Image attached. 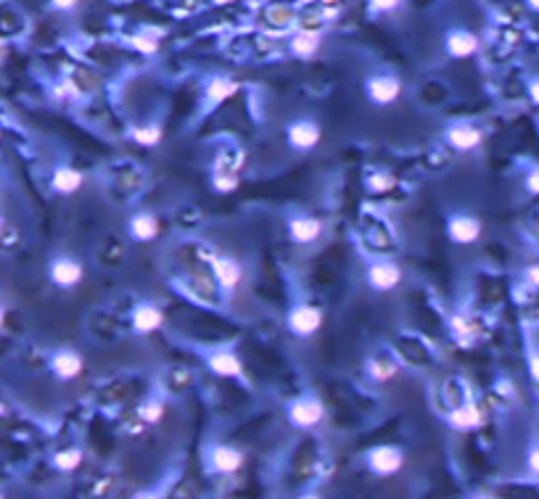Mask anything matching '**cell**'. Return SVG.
Segmentation results:
<instances>
[{
	"label": "cell",
	"instance_id": "5bb4252c",
	"mask_svg": "<svg viewBox=\"0 0 539 499\" xmlns=\"http://www.w3.org/2000/svg\"><path fill=\"white\" fill-rule=\"evenodd\" d=\"M444 141H447V145L455 148V151L468 153L481 145V130H479L476 124H471V122H455V124H450L447 132H444Z\"/></svg>",
	"mask_w": 539,
	"mask_h": 499
},
{
	"label": "cell",
	"instance_id": "4316f807",
	"mask_svg": "<svg viewBox=\"0 0 539 499\" xmlns=\"http://www.w3.org/2000/svg\"><path fill=\"white\" fill-rule=\"evenodd\" d=\"M138 415H141V420L143 423H159L162 420V415H164V402H159V399H148L138 407Z\"/></svg>",
	"mask_w": 539,
	"mask_h": 499
},
{
	"label": "cell",
	"instance_id": "ba28073f",
	"mask_svg": "<svg viewBox=\"0 0 539 499\" xmlns=\"http://www.w3.org/2000/svg\"><path fill=\"white\" fill-rule=\"evenodd\" d=\"M48 368H51L56 380L69 383V380L82 375V370H85V354L72 346H61V349H56V351H51Z\"/></svg>",
	"mask_w": 539,
	"mask_h": 499
},
{
	"label": "cell",
	"instance_id": "cb8c5ba5",
	"mask_svg": "<svg viewBox=\"0 0 539 499\" xmlns=\"http://www.w3.org/2000/svg\"><path fill=\"white\" fill-rule=\"evenodd\" d=\"M130 45L135 48V51H141L143 56H156V53H159V37H154L151 32L132 34Z\"/></svg>",
	"mask_w": 539,
	"mask_h": 499
},
{
	"label": "cell",
	"instance_id": "d590c367",
	"mask_svg": "<svg viewBox=\"0 0 539 499\" xmlns=\"http://www.w3.org/2000/svg\"><path fill=\"white\" fill-rule=\"evenodd\" d=\"M6 325V309H3V304H0V328Z\"/></svg>",
	"mask_w": 539,
	"mask_h": 499
},
{
	"label": "cell",
	"instance_id": "d6a6232c",
	"mask_svg": "<svg viewBox=\"0 0 539 499\" xmlns=\"http://www.w3.org/2000/svg\"><path fill=\"white\" fill-rule=\"evenodd\" d=\"M528 93H531V98H534V101L539 103V79H534V82H531V87H528Z\"/></svg>",
	"mask_w": 539,
	"mask_h": 499
},
{
	"label": "cell",
	"instance_id": "30bf717a",
	"mask_svg": "<svg viewBox=\"0 0 539 499\" xmlns=\"http://www.w3.org/2000/svg\"><path fill=\"white\" fill-rule=\"evenodd\" d=\"M207 462L220 476H235L246 462V452L230 444H212L207 449Z\"/></svg>",
	"mask_w": 539,
	"mask_h": 499
},
{
	"label": "cell",
	"instance_id": "2e32d148",
	"mask_svg": "<svg viewBox=\"0 0 539 499\" xmlns=\"http://www.w3.org/2000/svg\"><path fill=\"white\" fill-rule=\"evenodd\" d=\"M127 233L135 243H151V240L159 238L162 233V222L156 217L154 212H138L132 214L130 222H127Z\"/></svg>",
	"mask_w": 539,
	"mask_h": 499
},
{
	"label": "cell",
	"instance_id": "74e56055",
	"mask_svg": "<svg viewBox=\"0 0 539 499\" xmlns=\"http://www.w3.org/2000/svg\"><path fill=\"white\" fill-rule=\"evenodd\" d=\"M528 3H531V8H537L539 11V0H528Z\"/></svg>",
	"mask_w": 539,
	"mask_h": 499
},
{
	"label": "cell",
	"instance_id": "836d02e7",
	"mask_svg": "<svg viewBox=\"0 0 539 499\" xmlns=\"http://www.w3.org/2000/svg\"><path fill=\"white\" fill-rule=\"evenodd\" d=\"M297 499H320V494H315V491H304V494H299Z\"/></svg>",
	"mask_w": 539,
	"mask_h": 499
},
{
	"label": "cell",
	"instance_id": "5b68a950",
	"mask_svg": "<svg viewBox=\"0 0 539 499\" xmlns=\"http://www.w3.org/2000/svg\"><path fill=\"white\" fill-rule=\"evenodd\" d=\"M365 280H368V288L375 293H391L394 288L402 285L405 280V272L402 267L391 259H375L368 264L365 270Z\"/></svg>",
	"mask_w": 539,
	"mask_h": 499
},
{
	"label": "cell",
	"instance_id": "d6986e66",
	"mask_svg": "<svg viewBox=\"0 0 539 499\" xmlns=\"http://www.w3.org/2000/svg\"><path fill=\"white\" fill-rule=\"evenodd\" d=\"M238 93V82L228 74H212L207 82H204V101L209 106H220L228 98H233Z\"/></svg>",
	"mask_w": 539,
	"mask_h": 499
},
{
	"label": "cell",
	"instance_id": "e0dca14e",
	"mask_svg": "<svg viewBox=\"0 0 539 499\" xmlns=\"http://www.w3.org/2000/svg\"><path fill=\"white\" fill-rule=\"evenodd\" d=\"M85 183V174L72 164H58L51 172V190L58 195H74Z\"/></svg>",
	"mask_w": 539,
	"mask_h": 499
},
{
	"label": "cell",
	"instance_id": "1f68e13d",
	"mask_svg": "<svg viewBox=\"0 0 539 499\" xmlns=\"http://www.w3.org/2000/svg\"><path fill=\"white\" fill-rule=\"evenodd\" d=\"M526 275H528V283H531V285H537V288H539V267H531V270H528Z\"/></svg>",
	"mask_w": 539,
	"mask_h": 499
},
{
	"label": "cell",
	"instance_id": "52a82bcc",
	"mask_svg": "<svg viewBox=\"0 0 539 499\" xmlns=\"http://www.w3.org/2000/svg\"><path fill=\"white\" fill-rule=\"evenodd\" d=\"M365 465L373 476H394L405 467V452L394 444H378L365 455Z\"/></svg>",
	"mask_w": 539,
	"mask_h": 499
},
{
	"label": "cell",
	"instance_id": "44dd1931",
	"mask_svg": "<svg viewBox=\"0 0 539 499\" xmlns=\"http://www.w3.org/2000/svg\"><path fill=\"white\" fill-rule=\"evenodd\" d=\"M130 138L138 143V145H143V148H156V145L162 143V138H164V130H162L156 122H145V124L132 127Z\"/></svg>",
	"mask_w": 539,
	"mask_h": 499
},
{
	"label": "cell",
	"instance_id": "d4e9b609",
	"mask_svg": "<svg viewBox=\"0 0 539 499\" xmlns=\"http://www.w3.org/2000/svg\"><path fill=\"white\" fill-rule=\"evenodd\" d=\"M238 185H241L238 172H214L212 174V188H214L217 193H233Z\"/></svg>",
	"mask_w": 539,
	"mask_h": 499
},
{
	"label": "cell",
	"instance_id": "ac0fdd59",
	"mask_svg": "<svg viewBox=\"0 0 539 499\" xmlns=\"http://www.w3.org/2000/svg\"><path fill=\"white\" fill-rule=\"evenodd\" d=\"M444 51L450 58H471L479 51V37L468 30H450L444 37Z\"/></svg>",
	"mask_w": 539,
	"mask_h": 499
},
{
	"label": "cell",
	"instance_id": "9a60e30c",
	"mask_svg": "<svg viewBox=\"0 0 539 499\" xmlns=\"http://www.w3.org/2000/svg\"><path fill=\"white\" fill-rule=\"evenodd\" d=\"M481 235V222L474 214H450L447 217V238L457 246H468Z\"/></svg>",
	"mask_w": 539,
	"mask_h": 499
},
{
	"label": "cell",
	"instance_id": "7402d4cb",
	"mask_svg": "<svg viewBox=\"0 0 539 499\" xmlns=\"http://www.w3.org/2000/svg\"><path fill=\"white\" fill-rule=\"evenodd\" d=\"M82 460H85V455L79 446H64L53 455V467L58 473H74V470H79Z\"/></svg>",
	"mask_w": 539,
	"mask_h": 499
},
{
	"label": "cell",
	"instance_id": "f546056e",
	"mask_svg": "<svg viewBox=\"0 0 539 499\" xmlns=\"http://www.w3.org/2000/svg\"><path fill=\"white\" fill-rule=\"evenodd\" d=\"M132 499H164V494H162V488H141L132 494Z\"/></svg>",
	"mask_w": 539,
	"mask_h": 499
},
{
	"label": "cell",
	"instance_id": "ab89813d",
	"mask_svg": "<svg viewBox=\"0 0 539 499\" xmlns=\"http://www.w3.org/2000/svg\"><path fill=\"white\" fill-rule=\"evenodd\" d=\"M214 3H233V0H214Z\"/></svg>",
	"mask_w": 539,
	"mask_h": 499
},
{
	"label": "cell",
	"instance_id": "8d00e7d4",
	"mask_svg": "<svg viewBox=\"0 0 539 499\" xmlns=\"http://www.w3.org/2000/svg\"><path fill=\"white\" fill-rule=\"evenodd\" d=\"M3 230H6V219H3V214H0V235H3Z\"/></svg>",
	"mask_w": 539,
	"mask_h": 499
},
{
	"label": "cell",
	"instance_id": "f35d334b",
	"mask_svg": "<svg viewBox=\"0 0 539 499\" xmlns=\"http://www.w3.org/2000/svg\"><path fill=\"white\" fill-rule=\"evenodd\" d=\"M3 415H6V407H3V402H0V417H3Z\"/></svg>",
	"mask_w": 539,
	"mask_h": 499
},
{
	"label": "cell",
	"instance_id": "7a4b0ae2",
	"mask_svg": "<svg viewBox=\"0 0 539 499\" xmlns=\"http://www.w3.org/2000/svg\"><path fill=\"white\" fill-rule=\"evenodd\" d=\"M402 90H405L402 79L396 74H389V72H375V74L365 79V98L373 106H381V109L396 103L402 98Z\"/></svg>",
	"mask_w": 539,
	"mask_h": 499
},
{
	"label": "cell",
	"instance_id": "277c9868",
	"mask_svg": "<svg viewBox=\"0 0 539 499\" xmlns=\"http://www.w3.org/2000/svg\"><path fill=\"white\" fill-rule=\"evenodd\" d=\"M320 141H323V127H320L318 119H312V117H299V119L288 122L286 143L291 151L309 153L318 148Z\"/></svg>",
	"mask_w": 539,
	"mask_h": 499
},
{
	"label": "cell",
	"instance_id": "e575fe53",
	"mask_svg": "<svg viewBox=\"0 0 539 499\" xmlns=\"http://www.w3.org/2000/svg\"><path fill=\"white\" fill-rule=\"evenodd\" d=\"M531 372H534V375H537V378H539V357L531 359Z\"/></svg>",
	"mask_w": 539,
	"mask_h": 499
},
{
	"label": "cell",
	"instance_id": "8fae6325",
	"mask_svg": "<svg viewBox=\"0 0 539 499\" xmlns=\"http://www.w3.org/2000/svg\"><path fill=\"white\" fill-rule=\"evenodd\" d=\"M209 267H212V278L217 280V285H220L225 293H233L243 283V264L235 259V257H230V254L212 257Z\"/></svg>",
	"mask_w": 539,
	"mask_h": 499
},
{
	"label": "cell",
	"instance_id": "60d3db41",
	"mask_svg": "<svg viewBox=\"0 0 539 499\" xmlns=\"http://www.w3.org/2000/svg\"><path fill=\"white\" fill-rule=\"evenodd\" d=\"M3 45H6V43H3V37H0V53H3Z\"/></svg>",
	"mask_w": 539,
	"mask_h": 499
},
{
	"label": "cell",
	"instance_id": "7c38bea8",
	"mask_svg": "<svg viewBox=\"0 0 539 499\" xmlns=\"http://www.w3.org/2000/svg\"><path fill=\"white\" fill-rule=\"evenodd\" d=\"M207 370L217 378H241L243 375V359L238 351H233L228 346L212 349L207 354Z\"/></svg>",
	"mask_w": 539,
	"mask_h": 499
},
{
	"label": "cell",
	"instance_id": "b9f144b4",
	"mask_svg": "<svg viewBox=\"0 0 539 499\" xmlns=\"http://www.w3.org/2000/svg\"><path fill=\"white\" fill-rule=\"evenodd\" d=\"M0 499H6V494H3V491H0Z\"/></svg>",
	"mask_w": 539,
	"mask_h": 499
},
{
	"label": "cell",
	"instance_id": "603a6c76",
	"mask_svg": "<svg viewBox=\"0 0 539 499\" xmlns=\"http://www.w3.org/2000/svg\"><path fill=\"white\" fill-rule=\"evenodd\" d=\"M450 425L452 428H474V425H479V410H476L474 404H468V402H460L455 410L450 413Z\"/></svg>",
	"mask_w": 539,
	"mask_h": 499
},
{
	"label": "cell",
	"instance_id": "83f0119b",
	"mask_svg": "<svg viewBox=\"0 0 539 499\" xmlns=\"http://www.w3.org/2000/svg\"><path fill=\"white\" fill-rule=\"evenodd\" d=\"M79 6V0H51V8L58 13H69Z\"/></svg>",
	"mask_w": 539,
	"mask_h": 499
},
{
	"label": "cell",
	"instance_id": "4fadbf2b",
	"mask_svg": "<svg viewBox=\"0 0 539 499\" xmlns=\"http://www.w3.org/2000/svg\"><path fill=\"white\" fill-rule=\"evenodd\" d=\"M130 325L132 333L138 336H151L159 328L164 325V312L156 302H138L135 309L130 312Z\"/></svg>",
	"mask_w": 539,
	"mask_h": 499
},
{
	"label": "cell",
	"instance_id": "4dcf8cb0",
	"mask_svg": "<svg viewBox=\"0 0 539 499\" xmlns=\"http://www.w3.org/2000/svg\"><path fill=\"white\" fill-rule=\"evenodd\" d=\"M526 183H528V190H531V193H539V169H534V172L528 174Z\"/></svg>",
	"mask_w": 539,
	"mask_h": 499
},
{
	"label": "cell",
	"instance_id": "8992f818",
	"mask_svg": "<svg viewBox=\"0 0 539 499\" xmlns=\"http://www.w3.org/2000/svg\"><path fill=\"white\" fill-rule=\"evenodd\" d=\"M286 328H288V333L297 338L315 336L320 328H323V312H320V306L307 304V302L294 304L286 315Z\"/></svg>",
	"mask_w": 539,
	"mask_h": 499
},
{
	"label": "cell",
	"instance_id": "6da1fadb",
	"mask_svg": "<svg viewBox=\"0 0 539 499\" xmlns=\"http://www.w3.org/2000/svg\"><path fill=\"white\" fill-rule=\"evenodd\" d=\"M286 417L299 431H312L325 420V404L320 402V396H315V394H301L294 402H288Z\"/></svg>",
	"mask_w": 539,
	"mask_h": 499
},
{
	"label": "cell",
	"instance_id": "f1b7e54d",
	"mask_svg": "<svg viewBox=\"0 0 539 499\" xmlns=\"http://www.w3.org/2000/svg\"><path fill=\"white\" fill-rule=\"evenodd\" d=\"M399 3H402V0H370V6H373L378 13L394 11V8H399Z\"/></svg>",
	"mask_w": 539,
	"mask_h": 499
},
{
	"label": "cell",
	"instance_id": "3957f363",
	"mask_svg": "<svg viewBox=\"0 0 539 499\" xmlns=\"http://www.w3.org/2000/svg\"><path fill=\"white\" fill-rule=\"evenodd\" d=\"M48 280L58 291H72L85 280V264L69 254H58L48 261Z\"/></svg>",
	"mask_w": 539,
	"mask_h": 499
},
{
	"label": "cell",
	"instance_id": "9c48e42d",
	"mask_svg": "<svg viewBox=\"0 0 539 499\" xmlns=\"http://www.w3.org/2000/svg\"><path fill=\"white\" fill-rule=\"evenodd\" d=\"M286 230H288V240H291V243H297V246H312V243H318V240L323 238L325 222L320 217H312V214H294V217H288Z\"/></svg>",
	"mask_w": 539,
	"mask_h": 499
},
{
	"label": "cell",
	"instance_id": "ffe728a7",
	"mask_svg": "<svg viewBox=\"0 0 539 499\" xmlns=\"http://www.w3.org/2000/svg\"><path fill=\"white\" fill-rule=\"evenodd\" d=\"M320 48H323V34L312 32V30H299L291 34V43H288L291 56L299 61H309L312 56L320 53Z\"/></svg>",
	"mask_w": 539,
	"mask_h": 499
},
{
	"label": "cell",
	"instance_id": "484cf974",
	"mask_svg": "<svg viewBox=\"0 0 539 499\" xmlns=\"http://www.w3.org/2000/svg\"><path fill=\"white\" fill-rule=\"evenodd\" d=\"M368 372H370L378 383H386V380L396 372V365L391 362V359H375L373 357L370 362H368Z\"/></svg>",
	"mask_w": 539,
	"mask_h": 499
}]
</instances>
